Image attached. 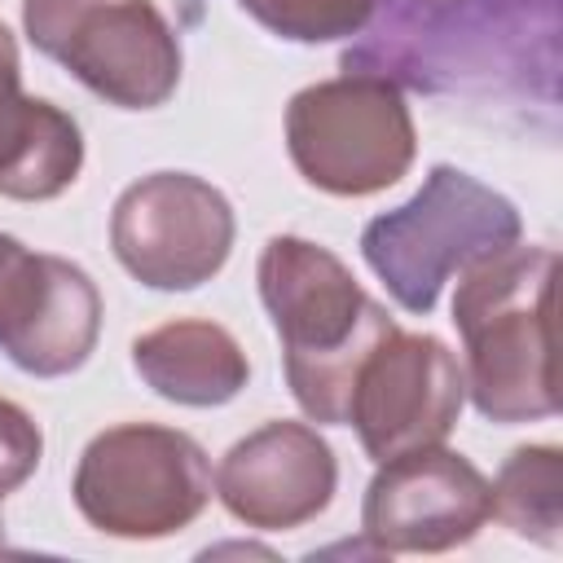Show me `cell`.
<instances>
[{"label": "cell", "mask_w": 563, "mask_h": 563, "mask_svg": "<svg viewBox=\"0 0 563 563\" xmlns=\"http://www.w3.org/2000/svg\"><path fill=\"white\" fill-rule=\"evenodd\" d=\"M334 453L303 422H268L238 440L216 466V493L251 528H295L317 519L334 497Z\"/></svg>", "instance_id": "8fae6325"}, {"label": "cell", "mask_w": 563, "mask_h": 563, "mask_svg": "<svg viewBox=\"0 0 563 563\" xmlns=\"http://www.w3.org/2000/svg\"><path fill=\"white\" fill-rule=\"evenodd\" d=\"M488 519V479L462 453L440 444L378 462L361 506V532L378 550H449L471 541Z\"/></svg>", "instance_id": "30bf717a"}, {"label": "cell", "mask_w": 563, "mask_h": 563, "mask_svg": "<svg viewBox=\"0 0 563 563\" xmlns=\"http://www.w3.org/2000/svg\"><path fill=\"white\" fill-rule=\"evenodd\" d=\"M554 273L550 246H501L471 264L453 295L466 339V387L493 422H528L559 409L554 378Z\"/></svg>", "instance_id": "6da1fadb"}, {"label": "cell", "mask_w": 563, "mask_h": 563, "mask_svg": "<svg viewBox=\"0 0 563 563\" xmlns=\"http://www.w3.org/2000/svg\"><path fill=\"white\" fill-rule=\"evenodd\" d=\"M22 18L44 57L123 110H154L180 84L176 31L150 0H22Z\"/></svg>", "instance_id": "277c9868"}, {"label": "cell", "mask_w": 563, "mask_h": 563, "mask_svg": "<svg viewBox=\"0 0 563 563\" xmlns=\"http://www.w3.org/2000/svg\"><path fill=\"white\" fill-rule=\"evenodd\" d=\"M493 488V515L541 545H559V449H515Z\"/></svg>", "instance_id": "5bb4252c"}, {"label": "cell", "mask_w": 563, "mask_h": 563, "mask_svg": "<svg viewBox=\"0 0 563 563\" xmlns=\"http://www.w3.org/2000/svg\"><path fill=\"white\" fill-rule=\"evenodd\" d=\"M462 387L466 378L440 339L391 325L356 369L347 422L365 453L387 462L409 449L440 444L457 422Z\"/></svg>", "instance_id": "ba28073f"}, {"label": "cell", "mask_w": 563, "mask_h": 563, "mask_svg": "<svg viewBox=\"0 0 563 563\" xmlns=\"http://www.w3.org/2000/svg\"><path fill=\"white\" fill-rule=\"evenodd\" d=\"M260 299L282 339L286 383L312 422H347L361 361L396 325L317 242L273 238L260 255Z\"/></svg>", "instance_id": "7a4b0ae2"}, {"label": "cell", "mask_w": 563, "mask_h": 563, "mask_svg": "<svg viewBox=\"0 0 563 563\" xmlns=\"http://www.w3.org/2000/svg\"><path fill=\"white\" fill-rule=\"evenodd\" d=\"M40 427L13 400H0V501L40 466Z\"/></svg>", "instance_id": "2e32d148"}, {"label": "cell", "mask_w": 563, "mask_h": 563, "mask_svg": "<svg viewBox=\"0 0 563 563\" xmlns=\"http://www.w3.org/2000/svg\"><path fill=\"white\" fill-rule=\"evenodd\" d=\"M0 550H4V532H0Z\"/></svg>", "instance_id": "ac0fdd59"}, {"label": "cell", "mask_w": 563, "mask_h": 563, "mask_svg": "<svg viewBox=\"0 0 563 563\" xmlns=\"http://www.w3.org/2000/svg\"><path fill=\"white\" fill-rule=\"evenodd\" d=\"M519 242V211L475 176L440 163L427 185L361 233L365 264L405 312H431L440 286Z\"/></svg>", "instance_id": "3957f363"}, {"label": "cell", "mask_w": 563, "mask_h": 563, "mask_svg": "<svg viewBox=\"0 0 563 563\" xmlns=\"http://www.w3.org/2000/svg\"><path fill=\"white\" fill-rule=\"evenodd\" d=\"M211 497V466L198 440L154 422L101 431L75 471L79 515L110 537L180 532Z\"/></svg>", "instance_id": "8992f818"}, {"label": "cell", "mask_w": 563, "mask_h": 563, "mask_svg": "<svg viewBox=\"0 0 563 563\" xmlns=\"http://www.w3.org/2000/svg\"><path fill=\"white\" fill-rule=\"evenodd\" d=\"M97 330L101 295L88 273L0 233V352L35 378H62L88 361Z\"/></svg>", "instance_id": "9c48e42d"}, {"label": "cell", "mask_w": 563, "mask_h": 563, "mask_svg": "<svg viewBox=\"0 0 563 563\" xmlns=\"http://www.w3.org/2000/svg\"><path fill=\"white\" fill-rule=\"evenodd\" d=\"M132 365L163 400L194 409L233 400L251 378L233 334L211 321H167L141 334L132 343Z\"/></svg>", "instance_id": "4fadbf2b"}, {"label": "cell", "mask_w": 563, "mask_h": 563, "mask_svg": "<svg viewBox=\"0 0 563 563\" xmlns=\"http://www.w3.org/2000/svg\"><path fill=\"white\" fill-rule=\"evenodd\" d=\"M84 136L53 101L26 97L18 84V48L0 22V194L22 202L57 198L75 185Z\"/></svg>", "instance_id": "7c38bea8"}, {"label": "cell", "mask_w": 563, "mask_h": 563, "mask_svg": "<svg viewBox=\"0 0 563 563\" xmlns=\"http://www.w3.org/2000/svg\"><path fill=\"white\" fill-rule=\"evenodd\" d=\"M110 242L136 282L154 290H194L229 260L233 207L216 185L189 172H154L119 194Z\"/></svg>", "instance_id": "52a82bcc"}, {"label": "cell", "mask_w": 563, "mask_h": 563, "mask_svg": "<svg viewBox=\"0 0 563 563\" xmlns=\"http://www.w3.org/2000/svg\"><path fill=\"white\" fill-rule=\"evenodd\" d=\"M286 145L308 185L361 198L405 176L413 163V119L396 84L369 70H347L290 101Z\"/></svg>", "instance_id": "5b68a950"}, {"label": "cell", "mask_w": 563, "mask_h": 563, "mask_svg": "<svg viewBox=\"0 0 563 563\" xmlns=\"http://www.w3.org/2000/svg\"><path fill=\"white\" fill-rule=\"evenodd\" d=\"M405 4H413V9H444V4H453V0H405Z\"/></svg>", "instance_id": "e0dca14e"}, {"label": "cell", "mask_w": 563, "mask_h": 563, "mask_svg": "<svg viewBox=\"0 0 563 563\" xmlns=\"http://www.w3.org/2000/svg\"><path fill=\"white\" fill-rule=\"evenodd\" d=\"M238 4L273 35L299 44L356 35L378 13V0H238Z\"/></svg>", "instance_id": "9a60e30c"}]
</instances>
